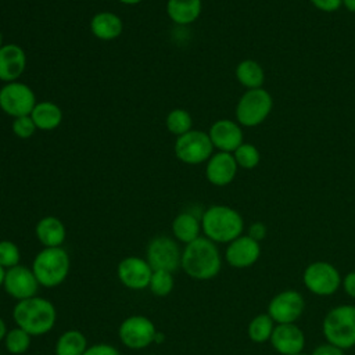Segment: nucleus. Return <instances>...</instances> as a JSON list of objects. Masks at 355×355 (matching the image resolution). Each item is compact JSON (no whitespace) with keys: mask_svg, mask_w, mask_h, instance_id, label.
<instances>
[{"mask_svg":"<svg viewBox=\"0 0 355 355\" xmlns=\"http://www.w3.org/2000/svg\"><path fill=\"white\" fill-rule=\"evenodd\" d=\"M36 103L35 92L24 82H8L0 87V110L12 119L31 115Z\"/></svg>","mask_w":355,"mask_h":355,"instance_id":"obj_9","label":"nucleus"},{"mask_svg":"<svg viewBox=\"0 0 355 355\" xmlns=\"http://www.w3.org/2000/svg\"><path fill=\"white\" fill-rule=\"evenodd\" d=\"M40 287L53 288L68 277L71 258L62 247H43L33 258L31 266Z\"/></svg>","mask_w":355,"mask_h":355,"instance_id":"obj_4","label":"nucleus"},{"mask_svg":"<svg viewBox=\"0 0 355 355\" xmlns=\"http://www.w3.org/2000/svg\"><path fill=\"white\" fill-rule=\"evenodd\" d=\"M343 6L351 11V12H355V0H343Z\"/></svg>","mask_w":355,"mask_h":355,"instance_id":"obj_40","label":"nucleus"},{"mask_svg":"<svg viewBox=\"0 0 355 355\" xmlns=\"http://www.w3.org/2000/svg\"><path fill=\"white\" fill-rule=\"evenodd\" d=\"M7 331H8V329H7V324H6L4 319L0 316V343L4 340V337H6Z\"/></svg>","mask_w":355,"mask_h":355,"instance_id":"obj_39","label":"nucleus"},{"mask_svg":"<svg viewBox=\"0 0 355 355\" xmlns=\"http://www.w3.org/2000/svg\"><path fill=\"white\" fill-rule=\"evenodd\" d=\"M266 233H268V229H266V225H265V223H262V222H254V223L250 225L247 234H248L251 239H254L255 241L259 243L261 240H263V239L266 237Z\"/></svg>","mask_w":355,"mask_h":355,"instance_id":"obj_36","label":"nucleus"},{"mask_svg":"<svg viewBox=\"0 0 355 355\" xmlns=\"http://www.w3.org/2000/svg\"><path fill=\"white\" fill-rule=\"evenodd\" d=\"M4 43H3V35H1V31H0V47L3 46Z\"/></svg>","mask_w":355,"mask_h":355,"instance_id":"obj_44","label":"nucleus"},{"mask_svg":"<svg viewBox=\"0 0 355 355\" xmlns=\"http://www.w3.org/2000/svg\"><path fill=\"white\" fill-rule=\"evenodd\" d=\"M26 53L15 44L7 43L0 47V80L4 83L15 82L26 68Z\"/></svg>","mask_w":355,"mask_h":355,"instance_id":"obj_19","label":"nucleus"},{"mask_svg":"<svg viewBox=\"0 0 355 355\" xmlns=\"http://www.w3.org/2000/svg\"><path fill=\"white\" fill-rule=\"evenodd\" d=\"M302 280L305 287L316 295H331L341 284V276L336 266L324 261L309 263L304 270Z\"/></svg>","mask_w":355,"mask_h":355,"instance_id":"obj_11","label":"nucleus"},{"mask_svg":"<svg viewBox=\"0 0 355 355\" xmlns=\"http://www.w3.org/2000/svg\"><path fill=\"white\" fill-rule=\"evenodd\" d=\"M39 287L40 284L31 268L19 263L6 270L3 288L11 298L17 301L28 300L37 295Z\"/></svg>","mask_w":355,"mask_h":355,"instance_id":"obj_13","label":"nucleus"},{"mask_svg":"<svg viewBox=\"0 0 355 355\" xmlns=\"http://www.w3.org/2000/svg\"><path fill=\"white\" fill-rule=\"evenodd\" d=\"M157 331L153 320L144 315L128 316L118 327L119 340L129 349H144L150 347L154 344Z\"/></svg>","mask_w":355,"mask_h":355,"instance_id":"obj_8","label":"nucleus"},{"mask_svg":"<svg viewBox=\"0 0 355 355\" xmlns=\"http://www.w3.org/2000/svg\"><path fill=\"white\" fill-rule=\"evenodd\" d=\"M165 126L169 133L178 136H182L193 129V116L189 111L183 108H175L168 112L165 119Z\"/></svg>","mask_w":355,"mask_h":355,"instance_id":"obj_28","label":"nucleus"},{"mask_svg":"<svg viewBox=\"0 0 355 355\" xmlns=\"http://www.w3.org/2000/svg\"><path fill=\"white\" fill-rule=\"evenodd\" d=\"M180 268L194 280H211L222 268V257L216 243L200 236L182 250Z\"/></svg>","mask_w":355,"mask_h":355,"instance_id":"obj_1","label":"nucleus"},{"mask_svg":"<svg viewBox=\"0 0 355 355\" xmlns=\"http://www.w3.org/2000/svg\"><path fill=\"white\" fill-rule=\"evenodd\" d=\"M31 116L39 130H54L62 122V111L53 101H37L33 107Z\"/></svg>","mask_w":355,"mask_h":355,"instance_id":"obj_24","label":"nucleus"},{"mask_svg":"<svg viewBox=\"0 0 355 355\" xmlns=\"http://www.w3.org/2000/svg\"><path fill=\"white\" fill-rule=\"evenodd\" d=\"M236 79L241 86L247 90L250 89H259L263 86L265 82V71L262 65L251 58L243 60L236 67Z\"/></svg>","mask_w":355,"mask_h":355,"instance_id":"obj_25","label":"nucleus"},{"mask_svg":"<svg viewBox=\"0 0 355 355\" xmlns=\"http://www.w3.org/2000/svg\"><path fill=\"white\" fill-rule=\"evenodd\" d=\"M354 179H355V172H354Z\"/></svg>","mask_w":355,"mask_h":355,"instance_id":"obj_46","label":"nucleus"},{"mask_svg":"<svg viewBox=\"0 0 355 355\" xmlns=\"http://www.w3.org/2000/svg\"><path fill=\"white\" fill-rule=\"evenodd\" d=\"M171 227L173 239L186 245L201 236V216L198 218L190 211H183L173 218Z\"/></svg>","mask_w":355,"mask_h":355,"instance_id":"obj_22","label":"nucleus"},{"mask_svg":"<svg viewBox=\"0 0 355 355\" xmlns=\"http://www.w3.org/2000/svg\"><path fill=\"white\" fill-rule=\"evenodd\" d=\"M21 251L18 245L11 240H0V265L4 269L19 265Z\"/></svg>","mask_w":355,"mask_h":355,"instance_id":"obj_32","label":"nucleus"},{"mask_svg":"<svg viewBox=\"0 0 355 355\" xmlns=\"http://www.w3.org/2000/svg\"><path fill=\"white\" fill-rule=\"evenodd\" d=\"M12 320L15 326L24 329L32 337L44 336L55 326L57 309L50 300L35 295L15 302Z\"/></svg>","mask_w":355,"mask_h":355,"instance_id":"obj_2","label":"nucleus"},{"mask_svg":"<svg viewBox=\"0 0 355 355\" xmlns=\"http://www.w3.org/2000/svg\"><path fill=\"white\" fill-rule=\"evenodd\" d=\"M273 329L275 320L269 316V313H259L248 324V337L251 341L261 344L270 340Z\"/></svg>","mask_w":355,"mask_h":355,"instance_id":"obj_27","label":"nucleus"},{"mask_svg":"<svg viewBox=\"0 0 355 355\" xmlns=\"http://www.w3.org/2000/svg\"><path fill=\"white\" fill-rule=\"evenodd\" d=\"M201 229L207 239L216 244H229L243 234V216L232 207L211 205L201 214Z\"/></svg>","mask_w":355,"mask_h":355,"instance_id":"obj_3","label":"nucleus"},{"mask_svg":"<svg viewBox=\"0 0 355 355\" xmlns=\"http://www.w3.org/2000/svg\"><path fill=\"white\" fill-rule=\"evenodd\" d=\"M87 338L78 329H69L60 334L55 341V355H83L87 349Z\"/></svg>","mask_w":355,"mask_h":355,"instance_id":"obj_26","label":"nucleus"},{"mask_svg":"<svg viewBox=\"0 0 355 355\" xmlns=\"http://www.w3.org/2000/svg\"><path fill=\"white\" fill-rule=\"evenodd\" d=\"M32 336L28 334L24 329L15 326L10 329L3 340L6 349L12 355H22L25 354L31 347Z\"/></svg>","mask_w":355,"mask_h":355,"instance_id":"obj_29","label":"nucleus"},{"mask_svg":"<svg viewBox=\"0 0 355 355\" xmlns=\"http://www.w3.org/2000/svg\"><path fill=\"white\" fill-rule=\"evenodd\" d=\"M208 136L214 148L225 153H233L241 143H244L243 126L232 119L215 121L208 130Z\"/></svg>","mask_w":355,"mask_h":355,"instance_id":"obj_16","label":"nucleus"},{"mask_svg":"<svg viewBox=\"0 0 355 355\" xmlns=\"http://www.w3.org/2000/svg\"><path fill=\"white\" fill-rule=\"evenodd\" d=\"M90 32L100 40L111 42L121 36L123 22L121 17L112 11H100L90 19Z\"/></svg>","mask_w":355,"mask_h":355,"instance_id":"obj_20","label":"nucleus"},{"mask_svg":"<svg viewBox=\"0 0 355 355\" xmlns=\"http://www.w3.org/2000/svg\"><path fill=\"white\" fill-rule=\"evenodd\" d=\"M146 259L154 270L175 272L180 268L182 250L179 243L169 236H155L146 248Z\"/></svg>","mask_w":355,"mask_h":355,"instance_id":"obj_10","label":"nucleus"},{"mask_svg":"<svg viewBox=\"0 0 355 355\" xmlns=\"http://www.w3.org/2000/svg\"><path fill=\"white\" fill-rule=\"evenodd\" d=\"M261 255V245L248 234H241L230 241L225 251L226 262L236 269L252 266Z\"/></svg>","mask_w":355,"mask_h":355,"instance_id":"obj_15","label":"nucleus"},{"mask_svg":"<svg viewBox=\"0 0 355 355\" xmlns=\"http://www.w3.org/2000/svg\"><path fill=\"white\" fill-rule=\"evenodd\" d=\"M118 1L122 3V4H126V6H135V4H139V3H141L144 0H118Z\"/></svg>","mask_w":355,"mask_h":355,"instance_id":"obj_41","label":"nucleus"},{"mask_svg":"<svg viewBox=\"0 0 355 355\" xmlns=\"http://www.w3.org/2000/svg\"><path fill=\"white\" fill-rule=\"evenodd\" d=\"M35 234L43 247H62L67 237V229L60 218L49 215L37 220Z\"/></svg>","mask_w":355,"mask_h":355,"instance_id":"obj_21","label":"nucleus"},{"mask_svg":"<svg viewBox=\"0 0 355 355\" xmlns=\"http://www.w3.org/2000/svg\"><path fill=\"white\" fill-rule=\"evenodd\" d=\"M304 308L305 302L302 295L295 290H286L270 300L268 313L275 323H295L302 315Z\"/></svg>","mask_w":355,"mask_h":355,"instance_id":"obj_14","label":"nucleus"},{"mask_svg":"<svg viewBox=\"0 0 355 355\" xmlns=\"http://www.w3.org/2000/svg\"><path fill=\"white\" fill-rule=\"evenodd\" d=\"M6 270L1 265H0V287H3V283H4V277H6Z\"/></svg>","mask_w":355,"mask_h":355,"instance_id":"obj_43","label":"nucleus"},{"mask_svg":"<svg viewBox=\"0 0 355 355\" xmlns=\"http://www.w3.org/2000/svg\"><path fill=\"white\" fill-rule=\"evenodd\" d=\"M150 355H157V354H150Z\"/></svg>","mask_w":355,"mask_h":355,"instance_id":"obj_45","label":"nucleus"},{"mask_svg":"<svg viewBox=\"0 0 355 355\" xmlns=\"http://www.w3.org/2000/svg\"><path fill=\"white\" fill-rule=\"evenodd\" d=\"M270 343L282 355H297L304 349L305 336L295 323H277L270 336Z\"/></svg>","mask_w":355,"mask_h":355,"instance_id":"obj_18","label":"nucleus"},{"mask_svg":"<svg viewBox=\"0 0 355 355\" xmlns=\"http://www.w3.org/2000/svg\"><path fill=\"white\" fill-rule=\"evenodd\" d=\"M273 108V98L263 87L247 90L237 101L234 114L239 125L255 128L266 121Z\"/></svg>","mask_w":355,"mask_h":355,"instance_id":"obj_6","label":"nucleus"},{"mask_svg":"<svg viewBox=\"0 0 355 355\" xmlns=\"http://www.w3.org/2000/svg\"><path fill=\"white\" fill-rule=\"evenodd\" d=\"M202 11L201 0H168L166 15L168 18L180 26L196 22Z\"/></svg>","mask_w":355,"mask_h":355,"instance_id":"obj_23","label":"nucleus"},{"mask_svg":"<svg viewBox=\"0 0 355 355\" xmlns=\"http://www.w3.org/2000/svg\"><path fill=\"white\" fill-rule=\"evenodd\" d=\"M237 164L232 153L216 151L205 162L207 180L218 187L230 184L237 175Z\"/></svg>","mask_w":355,"mask_h":355,"instance_id":"obj_17","label":"nucleus"},{"mask_svg":"<svg viewBox=\"0 0 355 355\" xmlns=\"http://www.w3.org/2000/svg\"><path fill=\"white\" fill-rule=\"evenodd\" d=\"M11 130L19 139H29L35 135L37 128L31 115H24V116H18V118L12 119Z\"/></svg>","mask_w":355,"mask_h":355,"instance_id":"obj_33","label":"nucleus"},{"mask_svg":"<svg viewBox=\"0 0 355 355\" xmlns=\"http://www.w3.org/2000/svg\"><path fill=\"white\" fill-rule=\"evenodd\" d=\"M312 355H344V349L327 343V344H320L318 345Z\"/></svg>","mask_w":355,"mask_h":355,"instance_id":"obj_37","label":"nucleus"},{"mask_svg":"<svg viewBox=\"0 0 355 355\" xmlns=\"http://www.w3.org/2000/svg\"><path fill=\"white\" fill-rule=\"evenodd\" d=\"M232 154L237 166L243 169H254L261 161L259 150L251 143H241Z\"/></svg>","mask_w":355,"mask_h":355,"instance_id":"obj_30","label":"nucleus"},{"mask_svg":"<svg viewBox=\"0 0 355 355\" xmlns=\"http://www.w3.org/2000/svg\"><path fill=\"white\" fill-rule=\"evenodd\" d=\"M164 340H165V336H164L162 333L157 331V334H155V338H154V344H159V343H162Z\"/></svg>","mask_w":355,"mask_h":355,"instance_id":"obj_42","label":"nucleus"},{"mask_svg":"<svg viewBox=\"0 0 355 355\" xmlns=\"http://www.w3.org/2000/svg\"><path fill=\"white\" fill-rule=\"evenodd\" d=\"M297 355H302V354H297Z\"/></svg>","mask_w":355,"mask_h":355,"instance_id":"obj_47","label":"nucleus"},{"mask_svg":"<svg viewBox=\"0 0 355 355\" xmlns=\"http://www.w3.org/2000/svg\"><path fill=\"white\" fill-rule=\"evenodd\" d=\"M154 269L150 266L146 258L136 255L121 259L116 266V276L119 282L129 290H146L148 288Z\"/></svg>","mask_w":355,"mask_h":355,"instance_id":"obj_12","label":"nucleus"},{"mask_svg":"<svg viewBox=\"0 0 355 355\" xmlns=\"http://www.w3.org/2000/svg\"><path fill=\"white\" fill-rule=\"evenodd\" d=\"M214 146L208 132L191 129L190 132L178 136L173 144L176 158L187 165H200L209 159L214 154Z\"/></svg>","mask_w":355,"mask_h":355,"instance_id":"obj_7","label":"nucleus"},{"mask_svg":"<svg viewBox=\"0 0 355 355\" xmlns=\"http://www.w3.org/2000/svg\"><path fill=\"white\" fill-rule=\"evenodd\" d=\"M83 355H121L119 349L108 343H97L89 345Z\"/></svg>","mask_w":355,"mask_h":355,"instance_id":"obj_34","label":"nucleus"},{"mask_svg":"<svg viewBox=\"0 0 355 355\" xmlns=\"http://www.w3.org/2000/svg\"><path fill=\"white\" fill-rule=\"evenodd\" d=\"M327 343L348 349L355 345V305H338L330 309L323 320Z\"/></svg>","mask_w":355,"mask_h":355,"instance_id":"obj_5","label":"nucleus"},{"mask_svg":"<svg viewBox=\"0 0 355 355\" xmlns=\"http://www.w3.org/2000/svg\"><path fill=\"white\" fill-rule=\"evenodd\" d=\"M343 286H344L345 293H347L349 297L355 298V270H354V272H349V273L344 277Z\"/></svg>","mask_w":355,"mask_h":355,"instance_id":"obj_38","label":"nucleus"},{"mask_svg":"<svg viewBox=\"0 0 355 355\" xmlns=\"http://www.w3.org/2000/svg\"><path fill=\"white\" fill-rule=\"evenodd\" d=\"M175 286L173 275L169 270H154L148 288L157 297H166L172 293Z\"/></svg>","mask_w":355,"mask_h":355,"instance_id":"obj_31","label":"nucleus"},{"mask_svg":"<svg viewBox=\"0 0 355 355\" xmlns=\"http://www.w3.org/2000/svg\"><path fill=\"white\" fill-rule=\"evenodd\" d=\"M312 6L323 12H334L343 6V0H309Z\"/></svg>","mask_w":355,"mask_h":355,"instance_id":"obj_35","label":"nucleus"}]
</instances>
